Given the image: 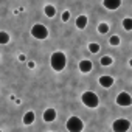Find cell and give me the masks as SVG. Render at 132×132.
Returning a JSON list of instances; mask_svg holds the SVG:
<instances>
[{"mask_svg":"<svg viewBox=\"0 0 132 132\" xmlns=\"http://www.w3.org/2000/svg\"><path fill=\"white\" fill-rule=\"evenodd\" d=\"M48 132H51V130H48Z\"/></svg>","mask_w":132,"mask_h":132,"instance_id":"23","label":"cell"},{"mask_svg":"<svg viewBox=\"0 0 132 132\" xmlns=\"http://www.w3.org/2000/svg\"><path fill=\"white\" fill-rule=\"evenodd\" d=\"M65 127L69 132H81L84 129V123L79 117H70L65 123Z\"/></svg>","mask_w":132,"mask_h":132,"instance_id":"3","label":"cell"},{"mask_svg":"<svg viewBox=\"0 0 132 132\" xmlns=\"http://www.w3.org/2000/svg\"><path fill=\"white\" fill-rule=\"evenodd\" d=\"M100 48H101V47H100V44H96V42H90V44H89V51H90V53H98Z\"/></svg>","mask_w":132,"mask_h":132,"instance_id":"18","label":"cell"},{"mask_svg":"<svg viewBox=\"0 0 132 132\" xmlns=\"http://www.w3.org/2000/svg\"><path fill=\"white\" fill-rule=\"evenodd\" d=\"M19 61H25V54H20L19 56Z\"/></svg>","mask_w":132,"mask_h":132,"instance_id":"22","label":"cell"},{"mask_svg":"<svg viewBox=\"0 0 132 132\" xmlns=\"http://www.w3.org/2000/svg\"><path fill=\"white\" fill-rule=\"evenodd\" d=\"M44 11H45V16H47V17H54V16H56V8H54L53 5H45Z\"/></svg>","mask_w":132,"mask_h":132,"instance_id":"13","label":"cell"},{"mask_svg":"<svg viewBox=\"0 0 132 132\" xmlns=\"http://www.w3.org/2000/svg\"><path fill=\"white\" fill-rule=\"evenodd\" d=\"M87 16H78V19H76V28L78 30H84L86 27H87Z\"/></svg>","mask_w":132,"mask_h":132,"instance_id":"11","label":"cell"},{"mask_svg":"<svg viewBox=\"0 0 132 132\" xmlns=\"http://www.w3.org/2000/svg\"><path fill=\"white\" fill-rule=\"evenodd\" d=\"M98 82H100V86H101V87H104V89H109V87H112V86H113V78H112V76H107V75H104V76H100Z\"/></svg>","mask_w":132,"mask_h":132,"instance_id":"8","label":"cell"},{"mask_svg":"<svg viewBox=\"0 0 132 132\" xmlns=\"http://www.w3.org/2000/svg\"><path fill=\"white\" fill-rule=\"evenodd\" d=\"M117 104H118L120 107H129V106L132 104V98H130V95H129L127 92H121V93H118V96H117Z\"/></svg>","mask_w":132,"mask_h":132,"instance_id":"6","label":"cell"},{"mask_svg":"<svg viewBox=\"0 0 132 132\" xmlns=\"http://www.w3.org/2000/svg\"><path fill=\"white\" fill-rule=\"evenodd\" d=\"M109 42H110L112 47H117V45H120V37H118V36H110Z\"/></svg>","mask_w":132,"mask_h":132,"instance_id":"19","label":"cell"},{"mask_svg":"<svg viewBox=\"0 0 132 132\" xmlns=\"http://www.w3.org/2000/svg\"><path fill=\"white\" fill-rule=\"evenodd\" d=\"M34 118H36V115H34V112H33V110L27 112V113L23 115V124H25V126H30V124H33Z\"/></svg>","mask_w":132,"mask_h":132,"instance_id":"12","label":"cell"},{"mask_svg":"<svg viewBox=\"0 0 132 132\" xmlns=\"http://www.w3.org/2000/svg\"><path fill=\"white\" fill-rule=\"evenodd\" d=\"M123 28H124L126 31H130V30H132V19H130V17H124V19H123Z\"/></svg>","mask_w":132,"mask_h":132,"instance_id":"16","label":"cell"},{"mask_svg":"<svg viewBox=\"0 0 132 132\" xmlns=\"http://www.w3.org/2000/svg\"><path fill=\"white\" fill-rule=\"evenodd\" d=\"M100 62H101L103 67H107V65H112L113 59H112V56H107V54H106V56H103V57H101V61H100Z\"/></svg>","mask_w":132,"mask_h":132,"instance_id":"14","label":"cell"},{"mask_svg":"<svg viewBox=\"0 0 132 132\" xmlns=\"http://www.w3.org/2000/svg\"><path fill=\"white\" fill-rule=\"evenodd\" d=\"M103 5H104V8H107V10L113 11V10L120 8L121 0H103Z\"/></svg>","mask_w":132,"mask_h":132,"instance_id":"9","label":"cell"},{"mask_svg":"<svg viewBox=\"0 0 132 132\" xmlns=\"http://www.w3.org/2000/svg\"><path fill=\"white\" fill-rule=\"evenodd\" d=\"M130 127V121L126 118H118L112 123V130L113 132H127Z\"/></svg>","mask_w":132,"mask_h":132,"instance_id":"5","label":"cell"},{"mask_svg":"<svg viewBox=\"0 0 132 132\" xmlns=\"http://www.w3.org/2000/svg\"><path fill=\"white\" fill-rule=\"evenodd\" d=\"M42 118H44L45 123H53V121L56 120V110H54L53 107L45 109V112L42 113Z\"/></svg>","mask_w":132,"mask_h":132,"instance_id":"7","label":"cell"},{"mask_svg":"<svg viewBox=\"0 0 132 132\" xmlns=\"http://www.w3.org/2000/svg\"><path fill=\"white\" fill-rule=\"evenodd\" d=\"M92 67H93V64L89 59H82L79 62V72H82V73H89L92 70Z\"/></svg>","mask_w":132,"mask_h":132,"instance_id":"10","label":"cell"},{"mask_svg":"<svg viewBox=\"0 0 132 132\" xmlns=\"http://www.w3.org/2000/svg\"><path fill=\"white\" fill-rule=\"evenodd\" d=\"M10 42V34L6 31H0V45H5Z\"/></svg>","mask_w":132,"mask_h":132,"instance_id":"15","label":"cell"},{"mask_svg":"<svg viewBox=\"0 0 132 132\" xmlns=\"http://www.w3.org/2000/svg\"><path fill=\"white\" fill-rule=\"evenodd\" d=\"M0 132H2V130H0Z\"/></svg>","mask_w":132,"mask_h":132,"instance_id":"24","label":"cell"},{"mask_svg":"<svg viewBox=\"0 0 132 132\" xmlns=\"http://www.w3.org/2000/svg\"><path fill=\"white\" fill-rule=\"evenodd\" d=\"M28 67H30V69H34V67H36V64H34V61H30V62H28Z\"/></svg>","mask_w":132,"mask_h":132,"instance_id":"21","label":"cell"},{"mask_svg":"<svg viewBox=\"0 0 132 132\" xmlns=\"http://www.w3.org/2000/svg\"><path fill=\"white\" fill-rule=\"evenodd\" d=\"M98 33H100V34H106V33H109V25H107L106 22H101V23L98 25Z\"/></svg>","mask_w":132,"mask_h":132,"instance_id":"17","label":"cell"},{"mask_svg":"<svg viewBox=\"0 0 132 132\" xmlns=\"http://www.w3.org/2000/svg\"><path fill=\"white\" fill-rule=\"evenodd\" d=\"M31 36H33L34 39L44 40V39L48 37V30H47L45 25H42V23H36V25H33V28H31Z\"/></svg>","mask_w":132,"mask_h":132,"instance_id":"4","label":"cell"},{"mask_svg":"<svg viewBox=\"0 0 132 132\" xmlns=\"http://www.w3.org/2000/svg\"><path fill=\"white\" fill-rule=\"evenodd\" d=\"M81 101H82V104L87 106L89 109H95V107H98V104H100V98H98V95H96L95 92H92V90L84 92L82 96H81Z\"/></svg>","mask_w":132,"mask_h":132,"instance_id":"2","label":"cell"},{"mask_svg":"<svg viewBox=\"0 0 132 132\" xmlns=\"http://www.w3.org/2000/svg\"><path fill=\"white\" fill-rule=\"evenodd\" d=\"M65 64H67V57L62 51H54L50 57V65L54 72H62L65 69Z\"/></svg>","mask_w":132,"mask_h":132,"instance_id":"1","label":"cell"},{"mask_svg":"<svg viewBox=\"0 0 132 132\" xmlns=\"http://www.w3.org/2000/svg\"><path fill=\"white\" fill-rule=\"evenodd\" d=\"M70 19V11H64L62 13V22H69Z\"/></svg>","mask_w":132,"mask_h":132,"instance_id":"20","label":"cell"}]
</instances>
